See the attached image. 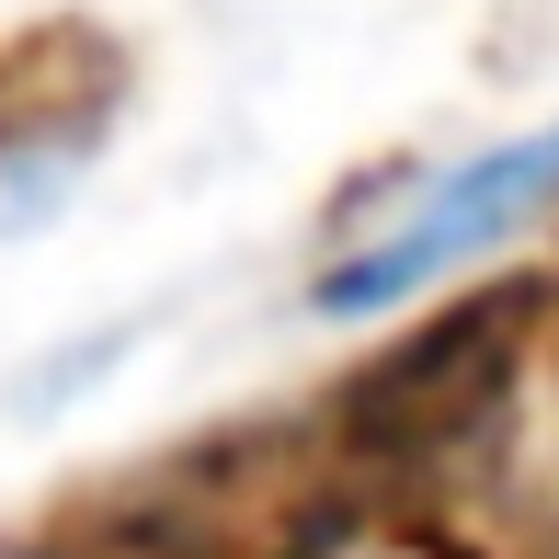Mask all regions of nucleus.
Listing matches in <instances>:
<instances>
[{"mask_svg": "<svg viewBox=\"0 0 559 559\" xmlns=\"http://www.w3.org/2000/svg\"><path fill=\"white\" fill-rule=\"evenodd\" d=\"M537 217H559V126H537V138H502V148H479V160H456V171H423V183L400 194V206L377 217L309 297H320L332 320L412 309L423 286H445V274L491 263V251L525 240Z\"/></svg>", "mask_w": 559, "mask_h": 559, "instance_id": "nucleus-1", "label": "nucleus"}, {"mask_svg": "<svg viewBox=\"0 0 559 559\" xmlns=\"http://www.w3.org/2000/svg\"><path fill=\"white\" fill-rule=\"evenodd\" d=\"M354 537V479L309 435H228L183 491L126 514V559H332Z\"/></svg>", "mask_w": 559, "mask_h": 559, "instance_id": "nucleus-2", "label": "nucleus"}, {"mask_svg": "<svg viewBox=\"0 0 559 559\" xmlns=\"http://www.w3.org/2000/svg\"><path fill=\"white\" fill-rule=\"evenodd\" d=\"M514 309L525 297H479V309L412 332L389 366H366L332 412V445L366 456V468H445L514 389V332H525Z\"/></svg>", "mask_w": 559, "mask_h": 559, "instance_id": "nucleus-3", "label": "nucleus"}, {"mask_svg": "<svg viewBox=\"0 0 559 559\" xmlns=\"http://www.w3.org/2000/svg\"><path fill=\"white\" fill-rule=\"evenodd\" d=\"M0 559H35V548H0Z\"/></svg>", "mask_w": 559, "mask_h": 559, "instance_id": "nucleus-4", "label": "nucleus"}]
</instances>
